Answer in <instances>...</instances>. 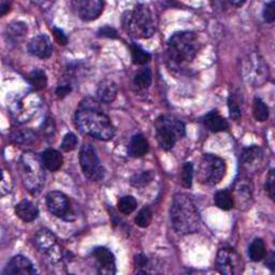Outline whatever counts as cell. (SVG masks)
Wrapping results in <instances>:
<instances>
[{
  "instance_id": "cell-1",
  "label": "cell",
  "mask_w": 275,
  "mask_h": 275,
  "mask_svg": "<svg viewBox=\"0 0 275 275\" xmlns=\"http://www.w3.org/2000/svg\"><path fill=\"white\" fill-rule=\"evenodd\" d=\"M76 123L83 134L107 141L115 136V127L110 117L103 113L97 102L89 99L81 102L76 113Z\"/></svg>"
},
{
  "instance_id": "cell-2",
  "label": "cell",
  "mask_w": 275,
  "mask_h": 275,
  "mask_svg": "<svg viewBox=\"0 0 275 275\" xmlns=\"http://www.w3.org/2000/svg\"><path fill=\"white\" fill-rule=\"evenodd\" d=\"M200 50V42L193 31L174 33L167 46V64L175 71H182L193 63Z\"/></svg>"
},
{
  "instance_id": "cell-3",
  "label": "cell",
  "mask_w": 275,
  "mask_h": 275,
  "mask_svg": "<svg viewBox=\"0 0 275 275\" xmlns=\"http://www.w3.org/2000/svg\"><path fill=\"white\" fill-rule=\"evenodd\" d=\"M170 219L178 234H191L199 231L201 219L199 211L188 195L174 196L170 208Z\"/></svg>"
},
{
  "instance_id": "cell-4",
  "label": "cell",
  "mask_w": 275,
  "mask_h": 275,
  "mask_svg": "<svg viewBox=\"0 0 275 275\" xmlns=\"http://www.w3.org/2000/svg\"><path fill=\"white\" fill-rule=\"evenodd\" d=\"M122 24L125 31L133 38L149 39L156 32L157 19L148 5L139 4L133 10L125 12Z\"/></svg>"
},
{
  "instance_id": "cell-5",
  "label": "cell",
  "mask_w": 275,
  "mask_h": 275,
  "mask_svg": "<svg viewBox=\"0 0 275 275\" xmlns=\"http://www.w3.org/2000/svg\"><path fill=\"white\" fill-rule=\"evenodd\" d=\"M21 174L24 185L31 194H37L44 183V166L41 157L33 152L24 153L21 159Z\"/></svg>"
},
{
  "instance_id": "cell-6",
  "label": "cell",
  "mask_w": 275,
  "mask_h": 275,
  "mask_svg": "<svg viewBox=\"0 0 275 275\" xmlns=\"http://www.w3.org/2000/svg\"><path fill=\"white\" fill-rule=\"evenodd\" d=\"M155 133L159 146L164 151H169L185 136L186 129L184 123L176 117L161 115L155 122Z\"/></svg>"
},
{
  "instance_id": "cell-7",
  "label": "cell",
  "mask_w": 275,
  "mask_h": 275,
  "mask_svg": "<svg viewBox=\"0 0 275 275\" xmlns=\"http://www.w3.org/2000/svg\"><path fill=\"white\" fill-rule=\"evenodd\" d=\"M226 174V162L213 154H206L198 166L197 178L203 185H216Z\"/></svg>"
},
{
  "instance_id": "cell-8",
  "label": "cell",
  "mask_w": 275,
  "mask_h": 275,
  "mask_svg": "<svg viewBox=\"0 0 275 275\" xmlns=\"http://www.w3.org/2000/svg\"><path fill=\"white\" fill-rule=\"evenodd\" d=\"M80 164L83 173L93 182H98L104 176V167L102 166L97 152L89 143H85L80 150Z\"/></svg>"
},
{
  "instance_id": "cell-9",
  "label": "cell",
  "mask_w": 275,
  "mask_h": 275,
  "mask_svg": "<svg viewBox=\"0 0 275 275\" xmlns=\"http://www.w3.org/2000/svg\"><path fill=\"white\" fill-rule=\"evenodd\" d=\"M242 257L231 247H224L218 250L215 267L217 271L226 275H237L243 271Z\"/></svg>"
},
{
  "instance_id": "cell-10",
  "label": "cell",
  "mask_w": 275,
  "mask_h": 275,
  "mask_svg": "<svg viewBox=\"0 0 275 275\" xmlns=\"http://www.w3.org/2000/svg\"><path fill=\"white\" fill-rule=\"evenodd\" d=\"M244 69L246 72V80L256 87L265 84L269 79L268 66L265 64L264 59L257 54L249 56Z\"/></svg>"
},
{
  "instance_id": "cell-11",
  "label": "cell",
  "mask_w": 275,
  "mask_h": 275,
  "mask_svg": "<svg viewBox=\"0 0 275 275\" xmlns=\"http://www.w3.org/2000/svg\"><path fill=\"white\" fill-rule=\"evenodd\" d=\"M34 245L38 247L40 252L49 256L53 262L59 261L62 257L61 249L57 245V239L53 232L47 229H41L34 236Z\"/></svg>"
},
{
  "instance_id": "cell-12",
  "label": "cell",
  "mask_w": 275,
  "mask_h": 275,
  "mask_svg": "<svg viewBox=\"0 0 275 275\" xmlns=\"http://www.w3.org/2000/svg\"><path fill=\"white\" fill-rule=\"evenodd\" d=\"M72 5L79 17L85 22L97 20L104 8V4L100 0H78L74 2Z\"/></svg>"
},
{
  "instance_id": "cell-13",
  "label": "cell",
  "mask_w": 275,
  "mask_h": 275,
  "mask_svg": "<svg viewBox=\"0 0 275 275\" xmlns=\"http://www.w3.org/2000/svg\"><path fill=\"white\" fill-rule=\"evenodd\" d=\"M46 207L57 217L69 219L70 202L68 197L61 191H51L46 196Z\"/></svg>"
},
{
  "instance_id": "cell-14",
  "label": "cell",
  "mask_w": 275,
  "mask_h": 275,
  "mask_svg": "<svg viewBox=\"0 0 275 275\" xmlns=\"http://www.w3.org/2000/svg\"><path fill=\"white\" fill-rule=\"evenodd\" d=\"M91 256L98 262V270L101 274L115 273V257L109 248L98 246L93 249Z\"/></svg>"
},
{
  "instance_id": "cell-15",
  "label": "cell",
  "mask_w": 275,
  "mask_h": 275,
  "mask_svg": "<svg viewBox=\"0 0 275 275\" xmlns=\"http://www.w3.org/2000/svg\"><path fill=\"white\" fill-rule=\"evenodd\" d=\"M37 270H35L32 262L22 255H17L12 258L4 270V275H27V274H35Z\"/></svg>"
},
{
  "instance_id": "cell-16",
  "label": "cell",
  "mask_w": 275,
  "mask_h": 275,
  "mask_svg": "<svg viewBox=\"0 0 275 275\" xmlns=\"http://www.w3.org/2000/svg\"><path fill=\"white\" fill-rule=\"evenodd\" d=\"M28 52L40 59L50 58L53 53V46L50 38L45 34H39L32 38L28 44Z\"/></svg>"
},
{
  "instance_id": "cell-17",
  "label": "cell",
  "mask_w": 275,
  "mask_h": 275,
  "mask_svg": "<svg viewBox=\"0 0 275 275\" xmlns=\"http://www.w3.org/2000/svg\"><path fill=\"white\" fill-rule=\"evenodd\" d=\"M38 102L35 101V98L28 96L27 98H22L15 102H13L11 106V113L17 119L19 122L24 123L26 122V110H30L32 112L35 111L38 106Z\"/></svg>"
},
{
  "instance_id": "cell-18",
  "label": "cell",
  "mask_w": 275,
  "mask_h": 275,
  "mask_svg": "<svg viewBox=\"0 0 275 275\" xmlns=\"http://www.w3.org/2000/svg\"><path fill=\"white\" fill-rule=\"evenodd\" d=\"M201 122L212 133H221V131H226L229 128L228 122L217 111L209 112L201 118Z\"/></svg>"
},
{
  "instance_id": "cell-19",
  "label": "cell",
  "mask_w": 275,
  "mask_h": 275,
  "mask_svg": "<svg viewBox=\"0 0 275 275\" xmlns=\"http://www.w3.org/2000/svg\"><path fill=\"white\" fill-rule=\"evenodd\" d=\"M264 152L257 145H252L245 149L241 155V162L247 170L255 169L256 167L262 161Z\"/></svg>"
},
{
  "instance_id": "cell-20",
  "label": "cell",
  "mask_w": 275,
  "mask_h": 275,
  "mask_svg": "<svg viewBox=\"0 0 275 275\" xmlns=\"http://www.w3.org/2000/svg\"><path fill=\"white\" fill-rule=\"evenodd\" d=\"M15 214L24 223H31L34 219H37L39 210L32 202L28 200H23L15 206Z\"/></svg>"
},
{
  "instance_id": "cell-21",
  "label": "cell",
  "mask_w": 275,
  "mask_h": 275,
  "mask_svg": "<svg viewBox=\"0 0 275 275\" xmlns=\"http://www.w3.org/2000/svg\"><path fill=\"white\" fill-rule=\"evenodd\" d=\"M149 150H150L149 142L143 135L137 134L130 139L128 145V153L131 157L135 158L143 157L144 155L148 154Z\"/></svg>"
},
{
  "instance_id": "cell-22",
  "label": "cell",
  "mask_w": 275,
  "mask_h": 275,
  "mask_svg": "<svg viewBox=\"0 0 275 275\" xmlns=\"http://www.w3.org/2000/svg\"><path fill=\"white\" fill-rule=\"evenodd\" d=\"M41 160L44 166L49 171H57L62 168L64 163L63 155L56 150L47 149L41 154Z\"/></svg>"
},
{
  "instance_id": "cell-23",
  "label": "cell",
  "mask_w": 275,
  "mask_h": 275,
  "mask_svg": "<svg viewBox=\"0 0 275 275\" xmlns=\"http://www.w3.org/2000/svg\"><path fill=\"white\" fill-rule=\"evenodd\" d=\"M117 85L112 80H103L99 83L97 88V96L101 102L111 103L117 96Z\"/></svg>"
},
{
  "instance_id": "cell-24",
  "label": "cell",
  "mask_w": 275,
  "mask_h": 275,
  "mask_svg": "<svg viewBox=\"0 0 275 275\" xmlns=\"http://www.w3.org/2000/svg\"><path fill=\"white\" fill-rule=\"evenodd\" d=\"M248 256L254 262L261 261L266 257V245L262 239H255L248 247Z\"/></svg>"
},
{
  "instance_id": "cell-25",
  "label": "cell",
  "mask_w": 275,
  "mask_h": 275,
  "mask_svg": "<svg viewBox=\"0 0 275 275\" xmlns=\"http://www.w3.org/2000/svg\"><path fill=\"white\" fill-rule=\"evenodd\" d=\"M214 202L217 208L224 211H229L233 208L234 199L229 190H221L217 191L214 196Z\"/></svg>"
},
{
  "instance_id": "cell-26",
  "label": "cell",
  "mask_w": 275,
  "mask_h": 275,
  "mask_svg": "<svg viewBox=\"0 0 275 275\" xmlns=\"http://www.w3.org/2000/svg\"><path fill=\"white\" fill-rule=\"evenodd\" d=\"M152 79H153L152 70L149 67H143L139 71H137V74L135 75L134 78V83L138 88L145 89L149 86H151Z\"/></svg>"
},
{
  "instance_id": "cell-27",
  "label": "cell",
  "mask_w": 275,
  "mask_h": 275,
  "mask_svg": "<svg viewBox=\"0 0 275 275\" xmlns=\"http://www.w3.org/2000/svg\"><path fill=\"white\" fill-rule=\"evenodd\" d=\"M130 51H131V59H133V63L138 66L145 65L151 61V54L146 52L144 49L136 43H133L130 45Z\"/></svg>"
},
{
  "instance_id": "cell-28",
  "label": "cell",
  "mask_w": 275,
  "mask_h": 275,
  "mask_svg": "<svg viewBox=\"0 0 275 275\" xmlns=\"http://www.w3.org/2000/svg\"><path fill=\"white\" fill-rule=\"evenodd\" d=\"M28 82L35 90H41L47 85V77L43 70L34 69L28 76Z\"/></svg>"
},
{
  "instance_id": "cell-29",
  "label": "cell",
  "mask_w": 275,
  "mask_h": 275,
  "mask_svg": "<svg viewBox=\"0 0 275 275\" xmlns=\"http://www.w3.org/2000/svg\"><path fill=\"white\" fill-rule=\"evenodd\" d=\"M11 140L16 144H30L35 140V134L30 129L14 130L11 134Z\"/></svg>"
},
{
  "instance_id": "cell-30",
  "label": "cell",
  "mask_w": 275,
  "mask_h": 275,
  "mask_svg": "<svg viewBox=\"0 0 275 275\" xmlns=\"http://www.w3.org/2000/svg\"><path fill=\"white\" fill-rule=\"evenodd\" d=\"M253 113L256 118V121L258 122H266L269 118V107L268 105L262 101L260 98L256 97L254 99V105H253Z\"/></svg>"
},
{
  "instance_id": "cell-31",
  "label": "cell",
  "mask_w": 275,
  "mask_h": 275,
  "mask_svg": "<svg viewBox=\"0 0 275 275\" xmlns=\"http://www.w3.org/2000/svg\"><path fill=\"white\" fill-rule=\"evenodd\" d=\"M137 200L133 196H124L117 202L118 211L124 215H129L137 209Z\"/></svg>"
},
{
  "instance_id": "cell-32",
  "label": "cell",
  "mask_w": 275,
  "mask_h": 275,
  "mask_svg": "<svg viewBox=\"0 0 275 275\" xmlns=\"http://www.w3.org/2000/svg\"><path fill=\"white\" fill-rule=\"evenodd\" d=\"M236 196H237V203H239V206H240V209L244 203H246V206H248L249 199L252 198V189H250L249 184L241 182L240 185L236 187Z\"/></svg>"
},
{
  "instance_id": "cell-33",
  "label": "cell",
  "mask_w": 275,
  "mask_h": 275,
  "mask_svg": "<svg viewBox=\"0 0 275 275\" xmlns=\"http://www.w3.org/2000/svg\"><path fill=\"white\" fill-rule=\"evenodd\" d=\"M154 178L152 171H142L139 173H136L130 178V184L135 187H144L149 183L152 182Z\"/></svg>"
},
{
  "instance_id": "cell-34",
  "label": "cell",
  "mask_w": 275,
  "mask_h": 275,
  "mask_svg": "<svg viewBox=\"0 0 275 275\" xmlns=\"http://www.w3.org/2000/svg\"><path fill=\"white\" fill-rule=\"evenodd\" d=\"M153 212L150 207H144L140 210L138 215L135 218V223L140 228H146L152 223Z\"/></svg>"
},
{
  "instance_id": "cell-35",
  "label": "cell",
  "mask_w": 275,
  "mask_h": 275,
  "mask_svg": "<svg viewBox=\"0 0 275 275\" xmlns=\"http://www.w3.org/2000/svg\"><path fill=\"white\" fill-rule=\"evenodd\" d=\"M193 177H194V166L191 162H185L182 167L181 172V183L182 186L185 188H190L193 185Z\"/></svg>"
},
{
  "instance_id": "cell-36",
  "label": "cell",
  "mask_w": 275,
  "mask_h": 275,
  "mask_svg": "<svg viewBox=\"0 0 275 275\" xmlns=\"http://www.w3.org/2000/svg\"><path fill=\"white\" fill-rule=\"evenodd\" d=\"M8 30L10 38L16 39L19 37H23V35L27 32V25L22 22H15L10 24Z\"/></svg>"
},
{
  "instance_id": "cell-37",
  "label": "cell",
  "mask_w": 275,
  "mask_h": 275,
  "mask_svg": "<svg viewBox=\"0 0 275 275\" xmlns=\"http://www.w3.org/2000/svg\"><path fill=\"white\" fill-rule=\"evenodd\" d=\"M228 107H229V112H230V117L235 122H240V119L242 117L241 109L239 106V103L236 102L235 98L232 95L229 96L228 98Z\"/></svg>"
},
{
  "instance_id": "cell-38",
  "label": "cell",
  "mask_w": 275,
  "mask_h": 275,
  "mask_svg": "<svg viewBox=\"0 0 275 275\" xmlns=\"http://www.w3.org/2000/svg\"><path fill=\"white\" fill-rule=\"evenodd\" d=\"M78 145V138L75 134L72 133H68L64 139H63V142H62V150L64 152H71V151H74L76 150Z\"/></svg>"
},
{
  "instance_id": "cell-39",
  "label": "cell",
  "mask_w": 275,
  "mask_h": 275,
  "mask_svg": "<svg viewBox=\"0 0 275 275\" xmlns=\"http://www.w3.org/2000/svg\"><path fill=\"white\" fill-rule=\"evenodd\" d=\"M265 189L267 191L268 196L274 200L275 197V175H274V170H270L268 176H267V180H266V184H265Z\"/></svg>"
},
{
  "instance_id": "cell-40",
  "label": "cell",
  "mask_w": 275,
  "mask_h": 275,
  "mask_svg": "<svg viewBox=\"0 0 275 275\" xmlns=\"http://www.w3.org/2000/svg\"><path fill=\"white\" fill-rule=\"evenodd\" d=\"M264 20L266 23H273L275 21V3L270 2L265 6L264 9Z\"/></svg>"
},
{
  "instance_id": "cell-41",
  "label": "cell",
  "mask_w": 275,
  "mask_h": 275,
  "mask_svg": "<svg viewBox=\"0 0 275 275\" xmlns=\"http://www.w3.org/2000/svg\"><path fill=\"white\" fill-rule=\"evenodd\" d=\"M135 266L138 268V273H146V268L149 266V259L145 255L140 254L135 257Z\"/></svg>"
},
{
  "instance_id": "cell-42",
  "label": "cell",
  "mask_w": 275,
  "mask_h": 275,
  "mask_svg": "<svg viewBox=\"0 0 275 275\" xmlns=\"http://www.w3.org/2000/svg\"><path fill=\"white\" fill-rule=\"evenodd\" d=\"M98 35L99 37H104V38H111V39H116L118 35H117V31L110 27V26H105L99 29L98 31Z\"/></svg>"
},
{
  "instance_id": "cell-43",
  "label": "cell",
  "mask_w": 275,
  "mask_h": 275,
  "mask_svg": "<svg viewBox=\"0 0 275 275\" xmlns=\"http://www.w3.org/2000/svg\"><path fill=\"white\" fill-rule=\"evenodd\" d=\"M53 32H54V37L56 39V41L59 43V44H62V45H66L67 42H68V38H67V35L65 34V32L62 30V29H59V28H54L53 29Z\"/></svg>"
},
{
  "instance_id": "cell-44",
  "label": "cell",
  "mask_w": 275,
  "mask_h": 275,
  "mask_svg": "<svg viewBox=\"0 0 275 275\" xmlns=\"http://www.w3.org/2000/svg\"><path fill=\"white\" fill-rule=\"evenodd\" d=\"M71 90H72V88H71V86L69 84H64V85H59L57 88H56V95L58 98H65L66 96H68Z\"/></svg>"
},
{
  "instance_id": "cell-45",
  "label": "cell",
  "mask_w": 275,
  "mask_h": 275,
  "mask_svg": "<svg viewBox=\"0 0 275 275\" xmlns=\"http://www.w3.org/2000/svg\"><path fill=\"white\" fill-rule=\"evenodd\" d=\"M54 129H55V126H54L53 119L47 118V119H46V122H45V124H44V127H43L44 134H45L47 137H51V136L54 135Z\"/></svg>"
},
{
  "instance_id": "cell-46",
  "label": "cell",
  "mask_w": 275,
  "mask_h": 275,
  "mask_svg": "<svg viewBox=\"0 0 275 275\" xmlns=\"http://www.w3.org/2000/svg\"><path fill=\"white\" fill-rule=\"evenodd\" d=\"M266 266H267V268L270 269L272 272L275 270V254H274V253H270V255L267 257Z\"/></svg>"
},
{
  "instance_id": "cell-47",
  "label": "cell",
  "mask_w": 275,
  "mask_h": 275,
  "mask_svg": "<svg viewBox=\"0 0 275 275\" xmlns=\"http://www.w3.org/2000/svg\"><path fill=\"white\" fill-rule=\"evenodd\" d=\"M10 10V4L7 2H2L0 3V15L7 14Z\"/></svg>"
},
{
  "instance_id": "cell-48",
  "label": "cell",
  "mask_w": 275,
  "mask_h": 275,
  "mask_svg": "<svg viewBox=\"0 0 275 275\" xmlns=\"http://www.w3.org/2000/svg\"><path fill=\"white\" fill-rule=\"evenodd\" d=\"M230 4L234 5V6H237V7H241V6H243L245 4V2H231Z\"/></svg>"
}]
</instances>
